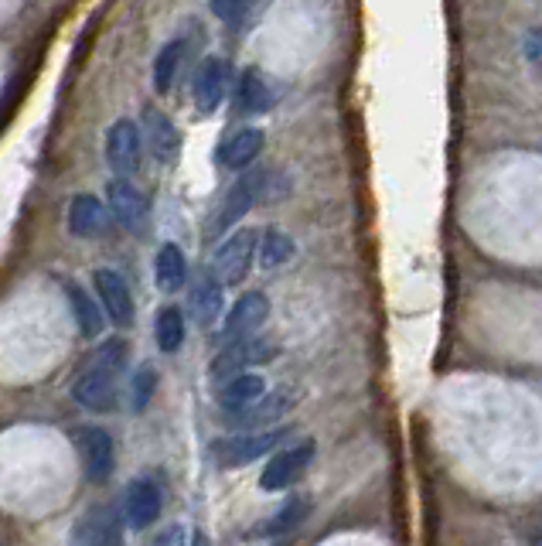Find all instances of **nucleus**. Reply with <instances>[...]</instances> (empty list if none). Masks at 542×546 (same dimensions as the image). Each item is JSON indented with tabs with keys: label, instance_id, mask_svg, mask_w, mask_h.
Segmentation results:
<instances>
[{
	"label": "nucleus",
	"instance_id": "nucleus-30",
	"mask_svg": "<svg viewBox=\"0 0 542 546\" xmlns=\"http://www.w3.org/2000/svg\"><path fill=\"white\" fill-rule=\"evenodd\" d=\"M236 4H239V0H212V11L219 14L222 21H232V14H236Z\"/></svg>",
	"mask_w": 542,
	"mask_h": 546
},
{
	"label": "nucleus",
	"instance_id": "nucleus-18",
	"mask_svg": "<svg viewBox=\"0 0 542 546\" xmlns=\"http://www.w3.org/2000/svg\"><path fill=\"white\" fill-rule=\"evenodd\" d=\"M154 273H157V287H161L164 294L181 291V287H185V280H188L185 253H181L174 243L161 246V253H157V263H154Z\"/></svg>",
	"mask_w": 542,
	"mask_h": 546
},
{
	"label": "nucleus",
	"instance_id": "nucleus-12",
	"mask_svg": "<svg viewBox=\"0 0 542 546\" xmlns=\"http://www.w3.org/2000/svg\"><path fill=\"white\" fill-rule=\"evenodd\" d=\"M106 195H110V209L116 215V222H120V226H127L130 233H140V229H144V219H147L144 195H140L127 178L110 181Z\"/></svg>",
	"mask_w": 542,
	"mask_h": 546
},
{
	"label": "nucleus",
	"instance_id": "nucleus-1",
	"mask_svg": "<svg viewBox=\"0 0 542 546\" xmlns=\"http://www.w3.org/2000/svg\"><path fill=\"white\" fill-rule=\"evenodd\" d=\"M123 362H127V342L123 338H110V342L99 345L72 383L75 403L93 413H110L116 407V376H120Z\"/></svg>",
	"mask_w": 542,
	"mask_h": 546
},
{
	"label": "nucleus",
	"instance_id": "nucleus-7",
	"mask_svg": "<svg viewBox=\"0 0 542 546\" xmlns=\"http://www.w3.org/2000/svg\"><path fill=\"white\" fill-rule=\"evenodd\" d=\"M106 161L116 171V178H130L140 164V134L130 120H120L106 134Z\"/></svg>",
	"mask_w": 542,
	"mask_h": 546
},
{
	"label": "nucleus",
	"instance_id": "nucleus-20",
	"mask_svg": "<svg viewBox=\"0 0 542 546\" xmlns=\"http://www.w3.org/2000/svg\"><path fill=\"white\" fill-rule=\"evenodd\" d=\"M263 151V130H239L229 144L222 147V164L232 171H243L256 161V154Z\"/></svg>",
	"mask_w": 542,
	"mask_h": 546
},
{
	"label": "nucleus",
	"instance_id": "nucleus-19",
	"mask_svg": "<svg viewBox=\"0 0 542 546\" xmlns=\"http://www.w3.org/2000/svg\"><path fill=\"white\" fill-rule=\"evenodd\" d=\"M273 99H277V93H273V86L266 82L263 72L246 69L243 79H239V110L243 113H266L273 106Z\"/></svg>",
	"mask_w": 542,
	"mask_h": 546
},
{
	"label": "nucleus",
	"instance_id": "nucleus-25",
	"mask_svg": "<svg viewBox=\"0 0 542 546\" xmlns=\"http://www.w3.org/2000/svg\"><path fill=\"white\" fill-rule=\"evenodd\" d=\"M157 345H161L164 352H178L181 345H185V314L178 308H164L157 314Z\"/></svg>",
	"mask_w": 542,
	"mask_h": 546
},
{
	"label": "nucleus",
	"instance_id": "nucleus-21",
	"mask_svg": "<svg viewBox=\"0 0 542 546\" xmlns=\"http://www.w3.org/2000/svg\"><path fill=\"white\" fill-rule=\"evenodd\" d=\"M191 314L198 325H215V318L222 314V284L215 277H202L191 291Z\"/></svg>",
	"mask_w": 542,
	"mask_h": 546
},
{
	"label": "nucleus",
	"instance_id": "nucleus-5",
	"mask_svg": "<svg viewBox=\"0 0 542 546\" xmlns=\"http://www.w3.org/2000/svg\"><path fill=\"white\" fill-rule=\"evenodd\" d=\"M277 355V349H273L270 342H263V338H236V342H229L225 349L215 355L212 362V379H236L243 376L246 366H256V362H266Z\"/></svg>",
	"mask_w": 542,
	"mask_h": 546
},
{
	"label": "nucleus",
	"instance_id": "nucleus-13",
	"mask_svg": "<svg viewBox=\"0 0 542 546\" xmlns=\"http://www.w3.org/2000/svg\"><path fill=\"white\" fill-rule=\"evenodd\" d=\"M75 546H123L116 516L106 506L89 509L75 526Z\"/></svg>",
	"mask_w": 542,
	"mask_h": 546
},
{
	"label": "nucleus",
	"instance_id": "nucleus-6",
	"mask_svg": "<svg viewBox=\"0 0 542 546\" xmlns=\"http://www.w3.org/2000/svg\"><path fill=\"white\" fill-rule=\"evenodd\" d=\"M311 458H314V444L311 441L297 444V448H290V451L273 454L270 465L263 468V478H260L263 492H280V488L294 485L297 478L304 475V468L311 465Z\"/></svg>",
	"mask_w": 542,
	"mask_h": 546
},
{
	"label": "nucleus",
	"instance_id": "nucleus-26",
	"mask_svg": "<svg viewBox=\"0 0 542 546\" xmlns=\"http://www.w3.org/2000/svg\"><path fill=\"white\" fill-rule=\"evenodd\" d=\"M181 55H185V45H181V41H171V45H164V52L157 55V65H154L157 93H171L174 79H178V69H181Z\"/></svg>",
	"mask_w": 542,
	"mask_h": 546
},
{
	"label": "nucleus",
	"instance_id": "nucleus-2",
	"mask_svg": "<svg viewBox=\"0 0 542 546\" xmlns=\"http://www.w3.org/2000/svg\"><path fill=\"white\" fill-rule=\"evenodd\" d=\"M260 250V236L253 229H239L236 236H229L215 253V280L225 287H236L246 280L249 267H253V256Z\"/></svg>",
	"mask_w": 542,
	"mask_h": 546
},
{
	"label": "nucleus",
	"instance_id": "nucleus-9",
	"mask_svg": "<svg viewBox=\"0 0 542 546\" xmlns=\"http://www.w3.org/2000/svg\"><path fill=\"white\" fill-rule=\"evenodd\" d=\"M79 454H82V468H86L89 482H106L113 471V441L106 430L99 427H86L79 430Z\"/></svg>",
	"mask_w": 542,
	"mask_h": 546
},
{
	"label": "nucleus",
	"instance_id": "nucleus-3",
	"mask_svg": "<svg viewBox=\"0 0 542 546\" xmlns=\"http://www.w3.org/2000/svg\"><path fill=\"white\" fill-rule=\"evenodd\" d=\"M283 434H287L283 427H273V430H256V434L222 437V441L212 444V454L222 468H243V465H249V461L270 454L283 441Z\"/></svg>",
	"mask_w": 542,
	"mask_h": 546
},
{
	"label": "nucleus",
	"instance_id": "nucleus-24",
	"mask_svg": "<svg viewBox=\"0 0 542 546\" xmlns=\"http://www.w3.org/2000/svg\"><path fill=\"white\" fill-rule=\"evenodd\" d=\"M69 301H72V311H75V321H79V332L86 338H96L103 332V314L93 301H89V294L82 291V287L69 284Z\"/></svg>",
	"mask_w": 542,
	"mask_h": 546
},
{
	"label": "nucleus",
	"instance_id": "nucleus-8",
	"mask_svg": "<svg viewBox=\"0 0 542 546\" xmlns=\"http://www.w3.org/2000/svg\"><path fill=\"white\" fill-rule=\"evenodd\" d=\"M93 284H96V294H99V301H103L106 314H110L120 328H130L133 325V297H130L127 280H123L116 270H96Z\"/></svg>",
	"mask_w": 542,
	"mask_h": 546
},
{
	"label": "nucleus",
	"instance_id": "nucleus-17",
	"mask_svg": "<svg viewBox=\"0 0 542 546\" xmlns=\"http://www.w3.org/2000/svg\"><path fill=\"white\" fill-rule=\"evenodd\" d=\"M294 407L287 393H270L260 396L256 403H249L246 410H236V424L239 427H266V424H277V420Z\"/></svg>",
	"mask_w": 542,
	"mask_h": 546
},
{
	"label": "nucleus",
	"instance_id": "nucleus-27",
	"mask_svg": "<svg viewBox=\"0 0 542 546\" xmlns=\"http://www.w3.org/2000/svg\"><path fill=\"white\" fill-rule=\"evenodd\" d=\"M307 516V499H294V502H287V506H283V512L277 519H270V533H287V529H294L300 519Z\"/></svg>",
	"mask_w": 542,
	"mask_h": 546
},
{
	"label": "nucleus",
	"instance_id": "nucleus-29",
	"mask_svg": "<svg viewBox=\"0 0 542 546\" xmlns=\"http://www.w3.org/2000/svg\"><path fill=\"white\" fill-rule=\"evenodd\" d=\"M270 7V0H239L236 4V14H232V21L239 24V28H249L260 14Z\"/></svg>",
	"mask_w": 542,
	"mask_h": 546
},
{
	"label": "nucleus",
	"instance_id": "nucleus-31",
	"mask_svg": "<svg viewBox=\"0 0 542 546\" xmlns=\"http://www.w3.org/2000/svg\"><path fill=\"white\" fill-rule=\"evenodd\" d=\"M532 546H542V533H536V536H532Z\"/></svg>",
	"mask_w": 542,
	"mask_h": 546
},
{
	"label": "nucleus",
	"instance_id": "nucleus-16",
	"mask_svg": "<svg viewBox=\"0 0 542 546\" xmlns=\"http://www.w3.org/2000/svg\"><path fill=\"white\" fill-rule=\"evenodd\" d=\"M69 229L82 239H93L106 233V209L93 195H79L69 209Z\"/></svg>",
	"mask_w": 542,
	"mask_h": 546
},
{
	"label": "nucleus",
	"instance_id": "nucleus-23",
	"mask_svg": "<svg viewBox=\"0 0 542 546\" xmlns=\"http://www.w3.org/2000/svg\"><path fill=\"white\" fill-rule=\"evenodd\" d=\"M260 263L266 270H277V267H283V263L294 256V239H290L283 229H266L263 233V239H260Z\"/></svg>",
	"mask_w": 542,
	"mask_h": 546
},
{
	"label": "nucleus",
	"instance_id": "nucleus-4",
	"mask_svg": "<svg viewBox=\"0 0 542 546\" xmlns=\"http://www.w3.org/2000/svg\"><path fill=\"white\" fill-rule=\"evenodd\" d=\"M263 188H266V171H249V175L239 178L236 185L229 188V195H225L222 209L215 212L212 229H208V233H212V236H222L225 229L236 226V222L243 219V215L263 198Z\"/></svg>",
	"mask_w": 542,
	"mask_h": 546
},
{
	"label": "nucleus",
	"instance_id": "nucleus-28",
	"mask_svg": "<svg viewBox=\"0 0 542 546\" xmlns=\"http://www.w3.org/2000/svg\"><path fill=\"white\" fill-rule=\"evenodd\" d=\"M154 386H157V372L144 366L137 372V379H133V410H144L150 403V396H154Z\"/></svg>",
	"mask_w": 542,
	"mask_h": 546
},
{
	"label": "nucleus",
	"instance_id": "nucleus-22",
	"mask_svg": "<svg viewBox=\"0 0 542 546\" xmlns=\"http://www.w3.org/2000/svg\"><path fill=\"white\" fill-rule=\"evenodd\" d=\"M266 393V383L260 376H236V379H229V383L222 386V393H219V403L225 410H246L249 403H256L260 396Z\"/></svg>",
	"mask_w": 542,
	"mask_h": 546
},
{
	"label": "nucleus",
	"instance_id": "nucleus-14",
	"mask_svg": "<svg viewBox=\"0 0 542 546\" xmlns=\"http://www.w3.org/2000/svg\"><path fill=\"white\" fill-rule=\"evenodd\" d=\"M144 140L150 147V154L161 164H171L181 151V134L171 123V117H164L161 110H147L144 113Z\"/></svg>",
	"mask_w": 542,
	"mask_h": 546
},
{
	"label": "nucleus",
	"instance_id": "nucleus-10",
	"mask_svg": "<svg viewBox=\"0 0 542 546\" xmlns=\"http://www.w3.org/2000/svg\"><path fill=\"white\" fill-rule=\"evenodd\" d=\"M229 89V62L225 59H208L195 76V110L198 113H215Z\"/></svg>",
	"mask_w": 542,
	"mask_h": 546
},
{
	"label": "nucleus",
	"instance_id": "nucleus-11",
	"mask_svg": "<svg viewBox=\"0 0 542 546\" xmlns=\"http://www.w3.org/2000/svg\"><path fill=\"white\" fill-rule=\"evenodd\" d=\"M266 314H270V301H266V294H256V291L243 294L236 301V308L229 311V318H225L222 335L229 338V342H236V338H249L266 321Z\"/></svg>",
	"mask_w": 542,
	"mask_h": 546
},
{
	"label": "nucleus",
	"instance_id": "nucleus-15",
	"mask_svg": "<svg viewBox=\"0 0 542 546\" xmlns=\"http://www.w3.org/2000/svg\"><path fill=\"white\" fill-rule=\"evenodd\" d=\"M157 516H161V488L147 478H137L127 488V523L133 529H147L157 523Z\"/></svg>",
	"mask_w": 542,
	"mask_h": 546
}]
</instances>
